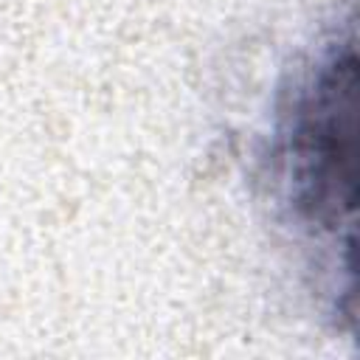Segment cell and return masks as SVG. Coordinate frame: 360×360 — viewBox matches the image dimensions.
<instances>
[{
    "instance_id": "obj_1",
    "label": "cell",
    "mask_w": 360,
    "mask_h": 360,
    "mask_svg": "<svg viewBox=\"0 0 360 360\" xmlns=\"http://www.w3.org/2000/svg\"><path fill=\"white\" fill-rule=\"evenodd\" d=\"M354 37L326 45L301 82L284 127V186L295 217L352 250L357 202Z\"/></svg>"
}]
</instances>
